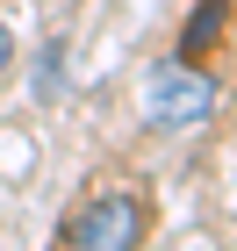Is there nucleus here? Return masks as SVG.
Segmentation results:
<instances>
[{"label": "nucleus", "mask_w": 237, "mask_h": 251, "mask_svg": "<svg viewBox=\"0 0 237 251\" xmlns=\"http://www.w3.org/2000/svg\"><path fill=\"white\" fill-rule=\"evenodd\" d=\"M223 108V86L209 72H194L187 58H173V65H158L151 79H144V129H201V122Z\"/></svg>", "instance_id": "nucleus-1"}, {"label": "nucleus", "mask_w": 237, "mask_h": 251, "mask_svg": "<svg viewBox=\"0 0 237 251\" xmlns=\"http://www.w3.org/2000/svg\"><path fill=\"white\" fill-rule=\"evenodd\" d=\"M7 65H15V36H7V22H0V79H7Z\"/></svg>", "instance_id": "nucleus-5"}, {"label": "nucleus", "mask_w": 237, "mask_h": 251, "mask_svg": "<svg viewBox=\"0 0 237 251\" xmlns=\"http://www.w3.org/2000/svg\"><path fill=\"white\" fill-rule=\"evenodd\" d=\"M65 65H72V58H65V36H51V43L36 50V65H29V94H36L43 108L65 94Z\"/></svg>", "instance_id": "nucleus-3"}, {"label": "nucleus", "mask_w": 237, "mask_h": 251, "mask_svg": "<svg viewBox=\"0 0 237 251\" xmlns=\"http://www.w3.org/2000/svg\"><path fill=\"white\" fill-rule=\"evenodd\" d=\"M58 244H72V251H130V244H144V201L122 194V187L94 194L86 208H72L58 223Z\"/></svg>", "instance_id": "nucleus-2"}, {"label": "nucleus", "mask_w": 237, "mask_h": 251, "mask_svg": "<svg viewBox=\"0 0 237 251\" xmlns=\"http://www.w3.org/2000/svg\"><path fill=\"white\" fill-rule=\"evenodd\" d=\"M223 15H230V0H201V7H194V22H187V36H180V58L209 50V43L223 36Z\"/></svg>", "instance_id": "nucleus-4"}]
</instances>
